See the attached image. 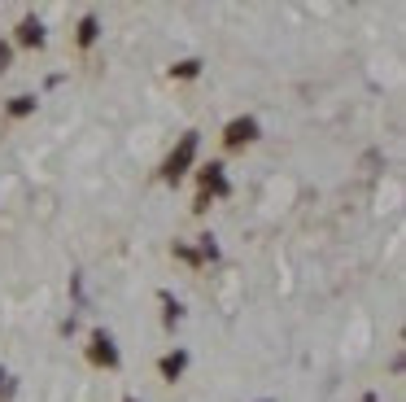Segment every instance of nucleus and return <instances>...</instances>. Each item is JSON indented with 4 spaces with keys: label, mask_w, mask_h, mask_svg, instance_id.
<instances>
[{
    "label": "nucleus",
    "mask_w": 406,
    "mask_h": 402,
    "mask_svg": "<svg viewBox=\"0 0 406 402\" xmlns=\"http://www.w3.org/2000/svg\"><path fill=\"white\" fill-rule=\"evenodd\" d=\"M193 158H197V132H188L179 140V149L166 158V180H184V171L193 167Z\"/></svg>",
    "instance_id": "1"
},
{
    "label": "nucleus",
    "mask_w": 406,
    "mask_h": 402,
    "mask_svg": "<svg viewBox=\"0 0 406 402\" xmlns=\"http://www.w3.org/2000/svg\"><path fill=\"white\" fill-rule=\"evenodd\" d=\"M92 359L105 363V368H118V350H114V337L105 333V328H97L92 333Z\"/></svg>",
    "instance_id": "2"
},
{
    "label": "nucleus",
    "mask_w": 406,
    "mask_h": 402,
    "mask_svg": "<svg viewBox=\"0 0 406 402\" xmlns=\"http://www.w3.org/2000/svg\"><path fill=\"white\" fill-rule=\"evenodd\" d=\"M254 136H258V118H236V123H228V136H223V140H228L232 149H241Z\"/></svg>",
    "instance_id": "3"
},
{
    "label": "nucleus",
    "mask_w": 406,
    "mask_h": 402,
    "mask_svg": "<svg viewBox=\"0 0 406 402\" xmlns=\"http://www.w3.org/2000/svg\"><path fill=\"white\" fill-rule=\"evenodd\" d=\"M184 368H188V354L184 350H175V354H166V359H162V376H166V381H175Z\"/></svg>",
    "instance_id": "4"
},
{
    "label": "nucleus",
    "mask_w": 406,
    "mask_h": 402,
    "mask_svg": "<svg viewBox=\"0 0 406 402\" xmlns=\"http://www.w3.org/2000/svg\"><path fill=\"white\" fill-rule=\"evenodd\" d=\"M201 180H206V193H228V180H223V167H219V162H210Z\"/></svg>",
    "instance_id": "5"
},
{
    "label": "nucleus",
    "mask_w": 406,
    "mask_h": 402,
    "mask_svg": "<svg viewBox=\"0 0 406 402\" xmlns=\"http://www.w3.org/2000/svg\"><path fill=\"white\" fill-rule=\"evenodd\" d=\"M18 40H22V44H44V27H40L35 18H27V22L18 27Z\"/></svg>",
    "instance_id": "6"
},
{
    "label": "nucleus",
    "mask_w": 406,
    "mask_h": 402,
    "mask_svg": "<svg viewBox=\"0 0 406 402\" xmlns=\"http://www.w3.org/2000/svg\"><path fill=\"white\" fill-rule=\"evenodd\" d=\"M97 40V18H83V27H79V44H92Z\"/></svg>",
    "instance_id": "7"
},
{
    "label": "nucleus",
    "mask_w": 406,
    "mask_h": 402,
    "mask_svg": "<svg viewBox=\"0 0 406 402\" xmlns=\"http://www.w3.org/2000/svg\"><path fill=\"white\" fill-rule=\"evenodd\" d=\"M162 302H166V324H175V319H179V302L171 298V293H162Z\"/></svg>",
    "instance_id": "8"
},
{
    "label": "nucleus",
    "mask_w": 406,
    "mask_h": 402,
    "mask_svg": "<svg viewBox=\"0 0 406 402\" xmlns=\"http://www.w3.org/2000/svg\"><path fill=\"white\" fill-rule=\"evenodd\" d=\"M197 70H201V62H179V66H175V75H179V79H193Z\"/></svg>",
    "instance_id": "9"
},
{
    "label": "nucleus",
    "mask_w": 406,
    "mask_h": 402,
    "mask_svg": "<svg viewBox=\"0 0 406 402\" xmlns=\"http://www.w3.org/2000/svg\"><path fill=\"white\" fill-rule=\"evenodd\" d=\"M31 110H35V101H31V97H18L14 105H9V114H31Z\"/></svg>",
    "instance_id": "10"
},
{
    "label": "nucleus",
    "mask_w": 406,
    "mask_h": 402,
    "mask_svg": "<svg viewBox=\"0 0 406 402\" xmlns=\"http://www.w3.org/2000/svg\"><path fill=\"white\" fill-rule=\"evenodd\" d=\"M9 394H14V381H9V376L0 372V398H9Z\"/></svg>",
    "instance_id": "11"
},
{
    "label": "nucleus",
    "mask_w": 406,
    "mask_h": 402,
    "mask_svg": "<svg viewBox=\"0 0 406 402\" xmlns=\"http://www.w3.org/2000/svg\"><path fill=\"white\" fill-rule=\"evenodd\" d=\"M9 66V49H5V44H0V70H5Z\"/></svg>",
    "instance_id": "12"
},
{
    "label": "nucleus",
    "mask_w": 406,
    "mask_h": 402,
    "mask_svg": "<svg viewBox=\"0 0 406 402\" xmlns=\"http://www.w3.org/2000/svg\"><path fill=\"white\" fill-rule=\"evenodd\" d=\"M123 402H136V398H123Z\"/></svg>",
    "instance_id": "13"
}]
</instances>
